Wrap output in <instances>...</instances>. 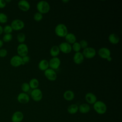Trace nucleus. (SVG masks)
<instances>
[{"instance_id":"nucleus-37","label":"nucleus","mask_w":122,"mask_h":122,"mask_svg":"<svg viewBox=\"0 0 122 122\" xmlns=\"http://www.w3.org/2000/svg\"><path fill=\"white\" fill-rule=\"evenodd\" d=\"M3 45V42L0 39V49L2 48Z\"/></svg>"},{"instance_id":"nucleus-4","label":"nucleus","mask_w":122,"mask_h":122,"mask_svg":"<svg viewBox=\"0 0 122 122\" xmlns=\"http://www.w3.org/2000/svg\"><path fill=\"white\" fill-rule=\"evenodd\" d=\"M17 52L18 55L21 57L27 55L29 52L28 46L24 43H20L17 46Z\"/></svg>"},{"instance_id":"nucleus-13","label":"nucleus","mask_w":122,"mask_h":122,"mask_svg":"<svg viewBox=\"0 0 122 122\" xmlns=\"http://www.w3.org/2000/svg\"><path fill=\"white\" fill-rule=\"evenodd\" d=\"M24 118V115L22 112L17 111L15 112L12 115L11 121L12 122H21Z\"/></svg>"},{"instance_id":"nucleus-42","label":"nucleus","mask_w":122,"mask_h":122,"mask_svg":"<svg viewBox=\"0 0 122 122\" xmlns=\"http://www.w3.org/2000/svg\"></svg>"},{"instance_id":"nucleus-2","label":"nucleus","mask_w":122,"mask_h":122,"mask_svg":"<svg viewBox=\"0 0 122 122\" xmlns=\"http://www.w3.org/2000/svg\"><path fill=\"white\" fill-rule=\"evenodd\" d=\"M36 8L38 12L42 14L48 13L50 10V4L45 0H41L38 2L37 4Z\"/></svg>"},{"instance_id":"nucleus-24","label":"nucleus","mask_w":122,"mask_h":122,"mask_svg":"<svg viewBox=\"0 0 122 122\" xmlns=\"http://www.w3.org/2000/svg\"><path fill=\"white\" fill-rule=\"evenodd\" d=\"M60 52L59 48L57 45H54L51 47L50 51V53L52 57H56L59 54Z\"/></svg>"},{"instance_id":"nucleus-11","label":"nucleus","mask_w":122,"mask_h":122,"mask_svg":"<svg viewBox=\"0 0 122 122\" xmlns=\"http://www.w3.org/2000/svg\"><path fill=\"white\" fill-rule=\"evenodd\" d=\"M58 47L59 48L60 51H61L62 53L65 54L70 53L72 50L71 45L66 42H61L59 44Z\"/></svg>"},{"instance_id":"nucleus-9","label":"nucleus","mask_w":122,"mask_h":122,"mask_svg":"<svg viewBox=\"0 0 122 122\" xmlns=\"http://www.w3.org/2000/svg\"><path fill=\"white\" fill-rule=\"evenodd\" d=\"M45 77L50 81H54L56 80L57 75L55 71L51 68H48L44 72Z\"/></svg>"},{"instance_id":"nucleus-35","label":"nucleus","mask_w":122,"mask_h":122,"mask_svg":"<svg viewBox=\"0 0 122 122\" xmlns=\"http://www.w3.org/2000/svg\"><path fill=\"white\" fill-rule=\"evenodd\" d=\"M22 60L24 64H25V63H28V62H29L30 60V57L27 55H26V56H25L22 57Z\"/></svg>"},{"instance_id":"nucleus-41","label":"nucleus","mask_w":122,"mask_h":122,"mask_svg":"<svg viewBox=\"0 0 122 122\" xmlns=\"http://www.w3.org/2000/svg\"></svg>"},{"instance_id":"nucleus-18","label":"nucleus","mask_w":122,"mask_h":122,"mask_svg":"<svg viewBox=\"0 0 122 122\" xmlns=\"http://www.w3.org/2000/svg\"><path fill=\"white\" fill-rule=\"evenodd\" d=\"M91 110V107L88 103H82L78 106V111L81 113L86 114L88 113Z\"/></svg>"},{"instance_id":"nucleus-19","label":"nucleus","mask_w":122,"mask_h":122,"mask_svg":"<svg viewBox=\"0 0 122 122\" xmlns=\"http://www.w3.org/2000/svg\"><path fill=\"white\" fill-rule=\"evenodd\" d=\"M74 93L73 91L71 90L66 91L63 95L64 99L67 101H71L74 98Z\"/></svg>"},{"instance_id":"nucleus-8","label":"nucleus","mask_w":122,"mask_h":122,"mask_svg":"<svg viewBox=\"0 0 122 122\" xmlns=\"http://www.w3.org/2000/svg\"><path fill=\"white\" fill-rule=\"evenodd\" d=\"M30 96L32 99L35 102H39L42 98V92L39 89H33L30 93Z\"/></svg>"},{"instance_id":"nucleus-31","label":"nucleus","mask_w":122,"mask_h":122,"mask_svg":"<svg viewBox=\"0 0 122 122\" xmlns=\"http://www.w3.org/2000/svg\"><path fill=\"white\" fill-rule=\"evenodd\" d=\"M43 18V15L41 13L37 12H36L33 15V19L36 21H41Z\"/></svg>"},{"instance_id":"nucleus-16","label":"nucleus","mask_w":122,"mask_h":122,"mask_svg":"<svg viewBox=\"0 0 122 122\" xmlns=\"http://www.w3.org/2000/svg\"><path fill=\"white\" fill-rule=\"evenodd\" d=\"M85 99L88 104H93L97 101L96 95L92 92H88L85 96Z\"/></svg>"},{"instance_id":"nucleus-25","label":"nucleus","mask_w":122,"mask_h":122,"mask_svg":"<svg viewBox=\"0 0 122 122\" xmlns=\"http://www.w3.org/2000/svg\"><path fill=\"white\" fill-rule=\"evenodd\" d=\"M29 84L30 88H31L33 90L37 89L39 85V82L38 79L36 78H32L30 81Z\"/></svg>"},{"instance_id":"nucleus-22","label":"nucleus","mask_w":122,"mask_h":122,"mask_svg":"<svg viewBox=\"0 0 122 122\" xmlns=\"http://www.w3.org/2000/svg\"><path fill=\"white\" fill-rule=\"evenodd\" d=\"M49 61L45 59L41 60L38 64V68L41 71H45L49 68Z\"/></svg>"},{"instance_id":"nucleus-6","label":"nucleus","mask_w":122,"mask_h":122,"mask_svg":"<svg viewBox=\"0 0 122 122\" xmlns=\"http://www.w3.org/2000/svg\"><path fill=\"white\" fill-rule=\"evenodd\" d=\"M10 65L14 67H18L21 65H24L22 61V57L18 55L12 56L10 61Z\"/></svg>"},{"instance_id":"nucleus-27","label":"nucleus","mask_w":122,"mask_h":122,"mask_svg":"<svg viewBox=\"0 0 122 122\" xmlns=\"http://www.w3.org/2000/svg\"><path fill=\"white\" fill-rule=\"evenodd\" d=\"M12 39V35L11 33L5 34L2 38V41L4 42H9Z\"/></svg>"},{"instance_id":"nucleus-15","label":"nucleus","mask_w":122,"mask_h":122,"mask_svg":"<svg viewBox=\"0 0 122 122\" xmlns=\"http://www.w3.org/2000/svg\"><path fill=\"white\" fill-rule=\"evenodd\" d=\"M18 6L20 10L23 11H27L30 9V4L25 0H20L18 3Z\"/></svg>"},{"instance_id":"nucleus-20","label":"nucleus","mask_w":122,"mask_h":122,"mask_svg":"<svg viewBox=\"0 0 122 122\" xmlns=\"http://www.w3.org/2000/svg\"><path fill=\"white\" fill-rule=\"evenodd\" d=\"M108 40L111 43L113 44H116L119 43L120 41V38L117 34L112 33L109 35Z\"/></svg>"},{"instance_id":"nucleus-14","label":"nucleus","mask_w":122,"mask_h":122,"mask_svg":"<svg viewBox=\"0 0 122 122\" xmlns=\"http://www.w3.org/2000/svg\"><path fill=\"white\" fill-rule=\"evenodd\" d=\"M98 54L101 58L104 59H106L108 57L111 56V52L108 48L106 47H102L99 50Z\"/></svg>"},{"instance_id":"nucleus-26","label":"nucleus","mask_w":122,"mask_h":122,"mask_svg":"<svg viewBox=\"0 0 122 122\" xmlns=\"http://www.w3.org/2000/svg\"><path fill=\"white\" fill-rule=\"evenodd\" d=\"M17 40L20 43H23L26 40V36L24 33L20 32L17 35Z\"/></svg>"},{"instance_id":"nucleus-39","label":"nucleus","mask_w":122,"mask_h":122,"mask_svg":"<svg viewBox=\"0 0 122 122\" xmlns=\"http://www.w3.org/2000/svg\"><path fill=\"white\" fill-rule=\"evenodd\" d=\"M106 60H107L108 61H111L112 60V58L111 56H110V57H108V58L106 59Z\"/></svg>"},{"instance_id":"nucleus-10","label":"nucleus","mask_w":122,"mask_h":122,"mask_svg":"<svg viewBox=\"0 0 122 122\" xmlns=\"http://www.w3.org/2000/svg\"><path fill=\"white\" fill-rule=\"evenodd\" d=\"M61 63V60L58 57H52L49 61V65L51 69L54 70L59 68Z\"/></svg>"},{"instance_id":"nucleus-23","label":"nucleus","mask_w":122,"mask_h":122,"mask_svg":"<svg viewBox=\"0 0 122 122\" xmlns=\"http://www.w3.org/2000/svg\"><path fill=\"white\" fill-rule=\"evenodd\" d=\"M67 112L69 114H74L78 112V105L76 104H71L67 108Z\"/></svg>"},{"instance_id":"nucleus-12","label":"nucleus","mask_w":122,"mask_h":122,"mask_svg":"<svg viewBox=\"0 0 122 122\" xmlns=\"http://www.w3.org/2000/svg\"><path fill=\"white\" fill-rule=\"evenodd\" d=\"M17 101L21 104L28 103L30 100L29 95L25 92L20 93L17 97Z\"/></svg>"},{"instance_id":"nucleus-38","label":"nucleus","mask_w":122,"mask_h":122,"mask_svg":"<svg viewBox=\"0 0 122 122\" xmlns=\"http://www.w3.org/2000/svg\"><path fill=\"white\" fill-rule=\"evenodd\" d=\"M3 32V27L1 25H0V35L1 34H2V33Z\"/></svg>"},{"instance_id":"nucleus-3","label":"nucleus","mask_w":122,"mask_h":122,"mask_svg":"<svg viewBox=\"0 0 122 122\" xmlns=\"http://www.w3.org/2000/svg\"><path fill=\"white\" fill-rule=\"evenodd\" d=\"M55 33L59 37H65L68 33L66 26L62 23L58 24L55 28Z\"/></svg>"},{"instance_id":"nucleus-1","label":"nucleus","mask_w":122,"mask_h":122,"mask_svg":"<svg viewBox=\"0 0 122 122\" xmlns=\"http://www.w3.org/2000/svg\"><path fill=\"white\" fill-rule=\"evenodd\" d=\"M94 110L99 114H103L107 111V105L102 101H97L93 105Z\"/></svg>"},{"instance_id":"nucleus-36","label":"nucleus","mask_w":122,"mask_h":122,"mask_svg":"<svg viewBox=\"0 0 122 122\" xmlns=\"http://www.w3.org/2000/svg\"><path fill=\"white\" fill-rule=\"evenodd\" d=\"M6 3L4 0H0V9H3L5 7Z\"/></svg>"},{"instance_id":"nucleus-30","label":"nucleus","mask_w":122,"mask_h":122,"mask_svg":"<svg viewBox=\"0 0 122 122\" xmlns=\"http://www.w3.org/2000/svg\"><path fill=\"white\" fill-rule=\"evenodd\" d=\"M71 47L72 49L76 52H80V51L81 49L80 43L78 42H75V43L72 44V46H71Z\"/></svg>"},{"instance_id":"nucleus-34","label":"nucleus","mask_w":122,"mask_h":122,"mask_svg":"<svg viewBox=\"0 0 122 122\" xmlns=\"http://www.w3.org/2000/svg\"><path fill=\"white\" fill-rule=\"evenodd\" d=\"M8 54V51L6 49L2 48L0 49V57L4 58L7 56Z\"/></svg>"},{"instance_id":"nucleus-5","label":"nucleus","mask_w":122,"mask_h":122,"mask_svg":"<svg viewBox=\"0 0 122 122\" xmlns=\"http://www.w3.org/2000/svg\"><path fill=\"white\" fill-rule=\"evenodd\" d=\"M82 53L84 57L87 59H92L95 57L96 52L94 48L91 47H88L83 49Z\"/></svg>"},{"instance_id":"nucleus-7","label":"nucleus","mask_w":122,"mask_h":122,"mask_svg":"<svg viewBox=\"0 0 122 122\" xmlns=\"http://www.w3.org/2000/svg\"><path fill=\"white\" fill-rule=\"evenodd\" d=\"M25 24L24 22L20 19H15L13 20L10 24L13 30H19L22 29L24 27Z\"/></svg>"},{"instance_id":"nucleus-28","label":"nucleus","mask_w":122,"mask_h":122,"mask_svg":"<svg viewBox=\"0 0 122 122\" xmlns=\"http://www.w3.org/2000/svg\"><path fill=\"white\" fill-rule=\"evenodd\" d=\"M8 18L7 15L2 12H0V23H5L8 21Z\"/></svg>"},{"instance_id":"nucleus-40","label":"nucleus","mask_w":122,"mask_h":122,"mask_svg":"<svg viewBox=\"0 0 122 122\" xmlns=\"http://www.w3.org/2000/svg\"><path fill=\"white\" fill-rule=\"evenodd\" d=\"M62 1L63 2H64V3H67V2H69V0H62Z\"/></svg>"},{"instance_id":"nucleus-33","label":"nucleus","mask_w":122,"mask_h":122,"mask_svg":"<svg viewBox=\"0 0 122 122\" xmlns=\"http://www.w3.org/2000/svg\"><path fill=\"white\" fill-rule=\"evenodd\" d=\"M80 46L81 47V48H82L83 49L86 48L87 47H88V42L87 41L85 40H81L80 42Z\"/></svg>"},{"instance_id":"nucleus-29","label":"nucleus","mask_w":122,"mask_h":122,"mask_svg":"<svg viewBox=\"0 0 122 122\" xmlns=\"http://www.w3.org/2000/svg\"><path fill=\"white\" fill-rule=\"evenodd\" d=\"M21 90L23 91V92L26 93L28 92H29V91L30 89V87L29 83L23 82L21 84Z\"/></svg>"},{"instance_id":"nucleus-32","label":"nucleus","mask_w":122,"mask_h":122,"mask_svg":"<svg viewBox=\"0 0 122 122\" xmlns=\"http://www.w3.org/2000/svg\"><path fill=\"white\" fill-rule=\"evenodd\" d=\"M13 31V30L10 26V25H7L3 28V31L5 34H8V33H11Z\"/></svg>"},{"instance_id":"nucleus-21","label":"nucleus","mask_w":122,"mask_h":122,"mask_svg":"<svg viewBox=\"0 0 122 122\" xmlns=\"http://www.w3.org/2000/svg\"><path fill=\"white\" fill-rule=\"evenodd\" d=\"M65 39L66 42L69 44H73L76 42V37L72 33H68L65 36Z\"/></svg>"},{"instance_id":"nucleus-17","label":"nucleus","mask_w":122,"mask_h":122,"mask_svg":"<svg viewBox=\"0 0 122 122\" xmlns=\"http://www.w3.org/2000/svg\"><path fill=\"white\" fill-rule=\"evenodd\" d=\"M73 61L76 64H80L83 62L84 61V56L81 52H76L73 57Z\"/></svg>"}]
</instances>
